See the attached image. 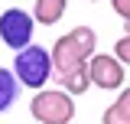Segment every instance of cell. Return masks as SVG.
Returning <instances> with one entry per match:
<instances>
[{
	"label": "cell",
	"mask_w": 130,
	"mask_h": 124,
	"mask_svg": "<svg viewBox=\"0 0 130 124\" xmlns=\"http://www.w3.org/2000/svg\"><path fill=\"white\" fill-rule=\"evenodd\" d=\"M98 36L91 26H75V30H68L65 36H59L55 43H52V75H59V72H68V69H75L81 62H88L91 56L98 52Z\"/></svg>",
	"instance_id": "6da1fadb"
},
{
	"label": "cell",
	"mask_w": 130,
	"mask_h": 124,
	"mask_svg": "<svg viewBox=\"0 0 130 124\" xmlns=\"http://www.w3.org/2000/svg\"><path fill=\"white\" fill-rule=\"evenodd\" d=\"M13 75L20 85H26L32 92H39V88H46V82L52 78V56H49L46 46H26L16 52L13 59Z\"/></svg>",
	"instance_id": "7a4b0ae2"
},
{
	"label": "cell",
	"mask_w": 130,
	"mask_h": 124,
	"mask_svg": "<svg viewBox=\"0 0 130 124\" xmlns=\"http://www.w3.org/2000/svg\"><path fill=\"white\" fill-rule=\"evenodd\" d=\"M29 114L39 124H68L75 118V98L62 88H39L29 101Z\"/></svg>",
	"instance_id": "3957f363"
},
{
	"label": "cell",
	"mask_w": 130,
	"mask_h": 124,
	"mask_svg": "<svg viewBox=\"0 0 130 124\" xmlns=\"http://www.w3.org/2000/svg\"><path fill=\"white\" fill-rule=\"evenodd\" d=\"M32 30H36V20H32V13H26V10L10 7V10L0 13V39H3V46L16 49V52L26 49L32 43Z\"/></svg>",
	"instance_id": "277c9868"
},
{
	"label": "cell",
	"mask_w": 130,
	"mask_h": 124,
	"mask_svg": "<svg viewBox=\"0 0 130 124\" xmlns=\"http://www.w3.org/2000/svg\"><path fill=\"white\" fill-rule=\"evenodd\" d=\"M88 75H91V85H98L101 92H120L127 72H124V65L114 59V56L94 52V56L88 59Z\"/></svg>",
	"instance_id": "5b68a950"
},
{
	"label": "cell",
	"mask_w": 130,
	"mask_h": 124,
	"mask_svg": "<svg viewBox=\"0 0 130 124\" xmlns=\"http://www.w3.org/2000/svg\"><path fill=\"white\" fill-rule=\"evenodd\" d=\"M55 82H59V85H62V92H68L72 98H75V95H85L88 88H91V75H88V62H81V65L68 69V72H59V75H55Z\"/></svg>",
	"instance_id": "8992f818"
},
{
	"label": "cell",
	"mask_w": 130,
	"mask_h": 124,
	"mask_svg": "<svg viewBox=\"0 0 130 124\" xmlns=\"http://www.w3.org/2000/svg\"><path fill=\"white\" fill-rule=\"evenodd\" d=\"M65 10H68V0H36L32 3V20L52 26V23H59L65 16Z\"/></svg>",
	"instance_id": "52a82bcc"
},
{
	"label": "cell",
	"mask_w": 130,
	"mask_h": 124,
	"mask_svg": "<svg viewBox=\"0 0 130 124\" xmlns=\"http://www.w3.org/2000/svg\"><path fill=\"white\" fill-rule=\"evenodd\" d=\"M16 98H20V82H16L13 69H3L0 65V114L13 108Z\"/></svg>",
	"instance_id": "ba28073f"
},
{
	"label": "cell",
	"mask_w": 130,
	"mask_h": 124,
	"mask_svg": "<svg viewBox=\"0 0 130 124\" xmlns=\"http://www.w3.org/2000/svg\"><path fill=\"white\" fill-rule=\"evenodd\" d=\"M114 59L120 62L124 69L130 65V36H127V33H124V36H120V39L114 43Z\"/></svg>",
	"instance_id": "9c48e42d"
},
{
	"label": "cell",
	"mask_w": 130,
	"mask_h": 124,
	"mask_svg": "<svg viewBox=\"0 0 130 124\" xmlns=\"http://www.w3.org/2000/svg\"><path fill=\"white\" fill-rule=\"evenodd\" d=\"M101 124H130V118H127L120 108H117V105H111V108H104V118H101Z\"/></svg>",
	"instance_id": "30bf717a"
},
{
	"label": "cell",
	"mask_w": 130,
	"mask_h": 124,
	"mask_svg": "<svg viewBox=\"0 0 130 124\" xmlns=\"http://www.w3.org/2000/svg\"><path fill=\"white\" fill-rule=\"evenodd\" d=\"M111 7L120 20H130V0H111Z\"/></svg>",
	"instance_id": "8fae6325"
},
{
	"label": "cell",
	"mask_w": 130,
	"mask_h": 124,
	"mask_svg": "<svg viewBox=\"0 0 130 124\" xmlns=\"http://www.w3.org/2000/svg\"><path fill=\"white\" fill-rule=\"evenodd\" d=\"M114 105L130 118V88H120V95H117V101H114Z\"/></svg>",
	"instance_id": "7c38bea8"
},
{
	"label": "cell",
	"mask_w": 130,
	"mask_h": 124,
	"mask_svg": "<svg viewBox=\"0 0 130 124\" xmlns=\"http://www.w3.org/2000/svg\"><path fill=\"white\" fill-rule=\"evenodd\" d=\"M124 33H127V36H130V20H124Z\"/></svg>",
	"instance_id": "4fadbf2b"
},
{
	"label": "cell",
	"mask_w": 130,
	"mask_h": 124,
	"mask_svg": "<svg viewBox=\"0 0 130 124\" xmlns=\"http://www.w3.org/2000/svg\"><path fill=\"white\" fill-rule=\"evenodd\" d=\"M91 3H98V0H91Z\"/></svg>",
	"instance_id": "5bb4252c"
}]
</instances>
